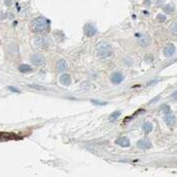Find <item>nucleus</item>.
<instances>
[{
  "instance_id": "1",
  "label": "nucleus",
  "mask_w": 177,
  "mask_h": 177,
  "mask_svg": "<svg viewBox=\"0 0 177 177\" xmlns=\"http://www.w3.org/2000/svg\"><path fill=\"white\" fill-rule=\"evenodd\" d=\"M31 28L35 33H45L50 28V21L45 18H37L32 21Z\"/></svg>"
},
{
  "instance_id": "2",
  "label": "nucleus",
  "mask_w": 177,
  "mask_h": 177,
  "mask_svg": "<svg viewBox=\"0 0 177 177\" xmlns=\"http://www.w3.org/2000/svg\"><path fill=\"white\" fill-rule=\"evenodd\" d=\"M21 139V136L15 134L14 132H0V142H8V141H18Z\"/></svg>"
},
{
  "instance_id": "3",
  "label": "nucleus",
  "mask_w": 177,
  "mask_h": 177,
  "mask_svg": "<svg viewBox=\"0 0 177 177\" xmlns=\"http://www.w3.org/2000/svg\"><path fill=\"white\" fill-rule=\"evenodd\" d=\"M98 55L102 58H107L112 55V48L108 44H104L98 49Z\"/></svg>"
},
{
  "instance_id": "4",
  "label": "nucleus",
  "mask_w": 177,
  "mask_h": 177,
  "mask_svg": "<svg viewBox=\"0 0 177 177\" xmlns=\"http://www.w3.org/2000/svg\"><path fill=\"white\" fill-rule=\"evenodd\" d=\"M136 37L137 38V43L142 47H148L152 42L151 37L147 35V34H136Z\"/></svg>"
},
{
  "instance_id": "5",
  "label": "nucleus",
  "mask_w": 177,
  "mask_h": 177,
  "mask_svg": "<svg viewBox=\"0 0 177 177\" xmlns=\"http://www.w3.org/2000/svg\"><path fill=\"white\" fill-rule=\"evenodd\" d=\"M49 44H50V41H49V39L46 38V37H38V38L35 39V45L40 49L47 48L49 46Z\"/></svg>"
},
{
  "instance_id": "6",
  "label": "nucleus",
  "mask_w": 177,
  "mask_h": 177,
  "mask_svg": "<svg viewBox=\"0 0 177 177\" xmlns=\"http://www.w3.org/2000/svg\"><path fill=\"white\" fill-rule=\"evenodd\" d=\"M83 32H85V35L87 37H93L97 34V29H96L94 24H87L83 28Z\"/></svg>"
},
{
  "instance_id": "7",
  "label": "nucleus",
  "mask_w": 177,
  "mask_h": 177,
  "mask_svg": "<svg viewBox=\"0 0 177 177\" xmlns=\"http://www.w3.org/2000/svg\"><path fill=\"white\" fill-rule=\"evenodd\" d=\"M31 60H32V63L36 66H40L45 63V58H44V56L40 55V54H34V55L32 56Z\"/></svg>"
},
{
  "instance_id": "8",
  "label": "nucleus",
  "mask_w": 177,
  "mask_h": 177,
  "mask_svg": "<svg viewBox=\"0 0 177 177\" xmlns=\"http://www.w3.org/2000/svg\"><path fill=\"white\" fill-rule=\"evenodd\" d=\"M59 82H60V83L62 86H64V87H68L71 83L70 74H68V73H63V74H61L60 77H59Z\"/></svg>"
},
{
  "instance_id": "9",
  "label": "nucleus",
  "mask_w": 177,
  "mask_h": 177,
  "mask_svg": "<svg viewBox=\"0 0 177 177\" xmlns=\"http://www.w3.org/2000/svg\"><path fill=\"white\" fill-rule=\"evenodd\" d=\"M174 53H175V47L172 44H168L163 49V54L166 57H171L172 55H174Z\"/></svg>"
},
{
  "instance_id": "10",
  "label": "nucleus",
  "mask_w": 177,
  "mask_h": 177,
  "mask_svg": "<svg viewBox=\"0 0 177 177\" xmlns=\"http://www.w3.org/2000/svg\"><path fill=\"white\" fill-rule=\"evenodd\" d=\"M137 147L142 150H148V149H150V148H152V142L150 139H144L137 142Z\"/></svg>"
},
{
  "instance_id": "11",
  "label": "nucleus",
  "mask_w": 177,
  "mask_h": 177,
  "mask_svg": "<svg viewBox=\"0 0 177 177\" xmlns=\"http://www.w3.org/2000/svg\"><path fill=\"white\" fill-rule=\"evenodd\" d=\"M124 80V77L121 72H114L111 75V82L115 85H119L122 80Z\"/></svg>"
},
{
  "instance_id": "12",
  "label": "nucleus",
  "mask_w": 177,
  "mask_h": 177,
  "mask_svg": "<svg viewBox=\"0 0 177 177\" xmlns=\"http://www.w3.org/2000/svg\"><path fill=\"white\" fill-rule=\"evenodd\" d=\"M115 142H116L118 146H120L121 148H128L130 146V141L125 136L118 137L117 141H115Z\"/></svg>"
},
{
  "instance_id": "13",
  "label": "nucleus",
  "mask_w": 177,
  "mask_h": 177,
  "mask_svg": "<svg viewBox=\"0 0 177 177\" xmlns=\"http://www.w3.org/2000/svg\"><path fill=\"white\" fill-rule=\"evenodd\" d=\"M67 62L64 60V59H60V60L57 62V70L58 71H64L67 69Z\"/></svg>"
},
{
  "instance_id": "14",
  "label": "nucleus",
  "mask_w": 177,
  "mask_h": 177,
  "mask_svg": "<svg viewBox=\"0 0 177 177\" xmlns=\"http://www.w3.org/2000/svg\"><path fill=\"white\" fill-rule=\"evenodd\" d=\"M164 120H165V122L168 125H173L175 123V117H174V115L170 114V113H167L165 117H164Z\"/></svg>"
},
{
  "instance_id": "15",
  "label": "nucleus",
  "mask_w": 177,
  "mask_h": 177,
  "mask_svg": "<svg viewBox=\"0 0 177 177\" xmlns=\"http://www.w3.org/2000/svg\"><path fill=\"white\" fill-rule=\"evenodd\" d=\"M18 70L23 73H28V72H32V71H33V67H31V66L28 64H21L18 67Z\"/></svg>"
},
{
  "instance_id": "16",
  "label": "nucleus",
  "mask_w": 177,
  "mask_h": 177,
  "mask_svg": "<svg viewBox=\"0 0 177 177\" xmlns=\"http://www.w3.org/2000/svg\"><path fill=\"white\" fill-rule=\"evenodd\" d=\"M142 130H144L145 133H150L153 130V124L151 122H145L142 124Z\"/></svg>"
},
{
  "instance_id": "17",
  "label": "nucleus",
  "mask_w": 177,
  "mask_h": 177,
  "mask_svg": "<svg viewBox=\"0 0 177 177\" xmlns=\"http://www.w3.org/2000/svg\"><path fill=\"white\" fill-rule=\"evenodd\" d=\"M120 115H121V111H115L109 116V119L112 120V121H113V120H116L117 118L120 116Z\"/></svg>"
},
{
  "instance_id": "18",
  "label": "nucleus",
  "mask_w": 177,
  "mask_h": 177,
  "mask_svg": "<svg viewBox=\"0 0 177 177\" xmlns=\"http://www.w3.org/2000/svg\"><path fill=\"white\" fill-rule=\"evenodd\" d=\"M163 9H164V11H165L166 13H172V12L174 11V10H173V9H174L173 6H172V5H169V4H168V5H165V6H164Z\"/></svg>"
},
{
  "instance_id": "19",
  "label": "nucleus",
  "mask_w": 177,
  "mask_h": 177,
  "mask_svg": "<svg viewBox=\"0 0 177 177\" xmlns=\"http://www.w3.org/2000/svg\"><path fill=\"white\" fill-rule=\"evenodd\" d=\"M161 110L163 111L165 114H167V113H170L171 112V108L168 106V105H162L161 106Z\"/></svg>"
},
{
  "instance_id": "20",
  "label": "nucleus",
  "mask_w": 177,
  "mask_h": 177,
  "mask_svg": "<svg viewBox=\"0 0 177 177\" xmlns=\"http://www.w3.org/2000/svg\"><path fill=\"white\" fill-rule=\"evenodd\" d=\"M91 102L94 105H97V106H105L107 104L106 102H101V101H96V100H91Z\"/></svg>"
},
{
  "instance_id": "21",
  "label": "nucleus",
  "mask_w": 177,
  "mask_h": 177,
  "mask_svg": "<svg viewBox=\"0 0 177 177\" xmlns=\"http://www.w3.org/2000/svg\"><path fill=\"white\" fill-rule=\"evenodd\" d=\"M157 21H160V23H163V21H166V16L162 13H159L158 15H157Z\"/></svg>"
},
{
  "instance_id": "22",
  "label": "nucleus",
  "mask_w": 177,
  "mask_h": 177,
  "mask_svg": "<svg viewBox=\"0 0 177 177\" xmlns=\"http://www.w3.org/2000/svg\"><path fill=\"white\" fill-rule=\"evenodd\" d=\"M8 90L11 91V92H13V93H19V91L18 90V88H14V87H8Z\"/></svg>"
},
{
  "instance_id": "23",
  "label": "nucleus",
  "mask_w": 177,
  "mask_h": 177,
  "mask_svg": "<svg viewBox=\"0 0 177 177\" xmlns=\"http://www.w3.org/2000/svg\"><path fill=\"white\" fill-rule=\"evenodd\" d=\"M5 5L6 6H11L12 5V0H5Z\"/></svg>"
},
{
  "instance_id": "24",
  "label": "nucleus",
  "mask_w": 177,
  "mask_h": 177,
  "mask_svg": "<svg viewBox=\"0 0 177 177\" xmlns=\"http://www.w3.org/2000/svg\"><path fill=\"white\" fill-rule=\"evenodd\" d=\"M159 82V80H151V82H149L147 83V86H151V85H153L154 83H158Z\"/></svg>"
},
{
  "instance_id": "25",
  "label": "nucleus",
  "mask_w": 177,
  "mask_h": 177,
  "mask_svg": "<svg viewBox=\"0 0 177 177\" xmlns=\"http://www.w3.org/2000/svg\"><path fill=\"white\" fill-rule=\"evenodd\" d=\"M159 99H160V96H157V97L154 98V99L152 100V101H150V104H152V103H154V102H157V101H158Z\"/></svg>"
},
{
  "instance_id": "26",
  "label": "nucleus",
  "mask_w": 177,
  "mask_h": 177,
  "mask_svg": "<svg viewBox=\"0 0 177 177\" xmlns=\"http://www.w3.org/2000/svg\"><path fill=\"white\" fill-rule=\"evenodd\" d=\"M29 87H31V88H38V90H44V88L38 87V86H32V85H29Z\"/></svg>"
}]
</instances>
